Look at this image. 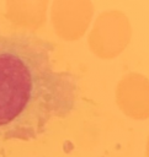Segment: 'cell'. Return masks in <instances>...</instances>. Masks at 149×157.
<instances>
[{"label": "cell", "instance_id": "obj_1", "mask_svg": "<svg viewBox=\"0 0 149 157\" xmlns=\"http://www.w3.org/2000/svg\"><path fill=\"white\" fill-rule=\"evenodd\" d=\"M53 52L33 33H0V141L36 140L75 109L78 78L57 69Z\"/></svg>", "mask_w": 149, "mask_h": 157}, {"label": "cell", "instance_id": "obj_2", "mask_svg": "<svg viewBox=\"0 0 149 157\" xmlns=\"http://www.w3.org/2000/svg\"><path fill=\"white\" fill-rule=\"evenodd\" d=\"M132 37L128 17L119 10L101 12L87 37L90 50L101 59H112L121 54Z\"/></svg>", "mask_w": 149, "mask_h": 157}, {"label": "cell", "instance_id": "obj_3", "mask_svg": "<svg viewBox=\"0 0 149 157\" xmlns=\"http://www.w3.org/2000/svg\"><path fill=\"white\" fill-rule=\"evenodd\" d=\"M94 15V5L89 0H54L50 18L57 36L68 42L80 39Z\"/></svg>", "mask_w": 149, "mask_h": 157}, {"label": "cell", "instance_id": "obj_4", "mask_svg": "<svg viewBox=\"0 0 149 157\" xmlns=\"http://www.w3.org/2000/svg\"><path fill=\"white\" fill-rule=\"evenodd\" d=\"M116 102L121 110L137 120L149 118V78L138 72L124 75L116 87Z\"/></svg>", "mask_w": 149, "mask_h": 157}, {"label": "cell", "instance_id": "obj_5", "mask_svg": "<svg viewBox=\"0 0 149 157\" xmlns=\"http://www.w3.org/2000/svg\"><path fill=\"white\" fill-rule=\"evenodd\" d=\"M47 0H7L5 18L15 27L34 32L46 23Z\"/></svg>", "mask_w": 149, "mask_h": 157}, {"label": "cell", "instance_id": "obj_6", "mask_svg": "<svg viewBox=\"0 0 149 157\" xmlns=\"http://www.w3.org/2000/svg\"><path fill=\"white\" fill-rule=\"evenodd\" d=\"M145 155H147V157H149V136H148V139H147V147H145Z\"/></svg>", "mask_w": 149, "mask_h": 157}]
</instances>
